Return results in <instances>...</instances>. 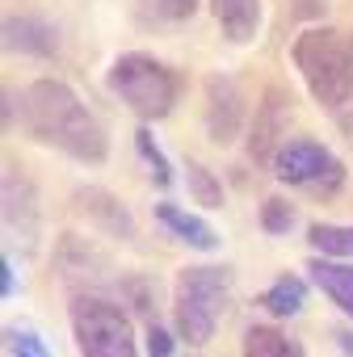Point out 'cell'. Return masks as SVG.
<instances>
[{"label": "cell", "mask_w": 353, "mask_h": 357, "mask_svg": "<svg viewBox=\"0 0 353 357\" xmlns=\"http://www.w3.org/2000/svg\"><path fill=\"white\" fill-rule=\"evenodd\" d=\"M22 122L34 139L47 147L68 151L72 160L101 164L105 160V130L101 122L80 105V97L63 80H38L22 97Z\"/></svg>", "instance_id": "1"}, {"label": "cell", "mask_w": 353, "mask_h": 357, "mask_svg": "<svg viewBox=\"0 0 353 357\" xmlns=\"http://www.w3.org/2000/svg\"><path fill=\"white\" fill-rule=\"evenodd\" d=\"M294 68L307 93L324 109H340L353 97V47L336 30H307L294 38Z\"/></svg>", "instance_id": "2"}, {"label": "cell", "mask_w": 353, "mask_h": 357, "mask_svg": "<svg viewBox=\"0 0 353 357\" xmlns=\"http://www.w3.org/2000/svg\"><path fill=\"white\" fill-rule=\"evenodd\" d=\"M232 294V273L219 265H194L181 269L172 282V311H176V332L190 344H206L215 336V324L223 315V303Z\"/></svg>", "instance_id": "3"}, {"label": "cell", "mask_w": 353, "mask_h": 357, "mask_svg": "<svg viewBox=\"0 0 353 357\" xmlns=\"http://www.w3.org/2000/svg\"><path fill=\"white\" fill-rule=\"evenodd\" d=\"M105 84L139 118H164L176 105V76L151 55H122V59H114Z\"/></svg>", "instance_id": "4"}, {"label": "cell", "mask_w": 353, "mask_h": 357, "mask_svg": "<svg viewBox=\"0 0 353 357\" xmlns=\"http://www.w3.org/2000/svg\"><path fill=\"white\" fill-rule=\"evenodd\" d=\"M72 328H76L80 357H139L126 311L105 298H76Z\"/></svg>", "instance_id": "5"}, {"label": "cell", "mask_w": 353, "mask_h": 357, "mask_svg": "<svg viewBox=\"0 0 353 357\" xmlns=\"http://www.w3.org/2000/svg\"><path fill=\"white\" fill-rule=\"evenodd\" d=\"M273 176L286 185H303V190H336L340 185V160L320 147L315 139H286L278 151H273Z\"/></svg>", "instance_id": "6"}, {"label": "cell", "mask_w": 353, "mask_h": 357, "mask_svg": "<svg viewBox=\"0 0 353 357\" xmlns=\"http://www.w3.org/2000/svg\"><path fill=\"white\" fill-rule=\"evenodd\" d=\"M206 126H211V135L219 139V143H232L236 139V130H240V122H244V97H240V89H236V80H227V76H211L206 80Z\"/></svg>", "instance_id": "7"}, {"label": "cell", "mask_w": 353, "mask_h": 357, "mask_svg": "<svg viewBox=\"0 0 353 357\" xmlns=\"http://www.w3.org/2000/svg\"><path fill=\"white\" fill-rule=\"evenodd\" d=\"M5 47L26 51V55H55L59 34H55V26H47L38 17H9L5 22Z\"/></svg>", "instance_id": "8"}, {"label": "cell", "mask_w": 353, "mask_h": 357, "mask_svg": "<svg viewBox=\"0 0 353 357\" xmlns=\"http://www.w3.org/2000/svg\"><path fill=\"white\" fill-rule=\"evenodd\" d=\"M211 9H215L223 38L232 43H248L261 26V0H211Z\"/></svg>", "instance_id": "9"}, {"label": "cell", "mask_w": 353, "mask_h": 357, "mask_svg": "<svg viewBox=\"0 0 353 357\" xmlns=\"http://www.w3.org/2000/svg\"><path fill=\"white\" fill-rule=\"evenodd\" d=\"M307 273L315 278V286L353 319V265H340V261H328V257H315L307 265Z\"/></svg>", "instance_id": "10"}, {"label": "cell", "mask_w": 353, "mask_h": 357, "mask_svg": "<svg viewBox=\"0 0 353 357\" xmlns=\"http://www.w3.org/2000/svg\"><path fill=\"white\" fill-rule=\"evenodd\" d=\"M156 219L181 240V244H190V248H202V252H211L215 244H219V236L211 231V223H202L198 215H186L181 206H172V202H160L156 206Z\"/></svg>", "instance_id": "11"}, {"label": "cell", "mask_w": 353, "mask_h": 357, "mask_svg": "<svg viewBox=\"0 0 353 357\" xmlns=\"http://www.w3.org/2000/svg\"><path fill=\"white\" fill-rule=\"evenodd\" d=\"M244 357H307L299 340H290L286 332L269 328V324H253L244 332Z\"/></svg>", "instance_id": "12"}, {"label": "cell", "mask_w": 353, "mask_h": 357, "mask_svg": "<svg viewBox=\"0 0 353 357\" xmlns=\"http://www.w3.org/2000/svg\"><path fill=\"white\" fill-rule=\"evenodd\" d=\"M282 93H269L265 105H257V126H253V155L257 160H269V147L282 130Z\"/></svg>", "instance_id": "13"}, {"label": "cell", "mask_w": 353, "mask_h": 357, "mask_svg": "<svg viewBox=\"0 0 353 357\" xmlns=\"http://www.w3.org/2000/svg\"><path fill=\"white\" fill-rule=\"evenodd\" d=\"M303 298H307V286L286 273V278H278V282L261 294V307L286 319V315H299V311H303Z\"/></svg>", "instance_id": "14"}, {"label": "cell", "mask_w": 353, "mask_h": 357, "mask_svg": "<svg viewBox=\"0 0 353 357\" xmlns=\"http://www.w3.org/2000/svg\"><path fill=\"white\" fill-rule=\"evenodd\" d=\"M307 240L315 252L324 257H353V227H336V223H311Z\"/></svg>", "instance_id": "15"}, {"label": "cell", "mask_w": 353, "mask_h": 357, "mask_svg": "<svg viewBox=\"0 0 353 357\" xmlns=\"http://www.w3.org/2000/svg\"><path fill=\"white\" fill-rule=\"evenodd\" d=\"M135 143H139V151H143V160L151 164V181L156 185H168L172 181V168H168V160H164V151L151 143V130H139L135 135Z\"/></svg>", "instance_id": "16"}, {"label": "cell", "mask_w": 353, "mask_h": 357, "mask_svg": "<svg viewBox=\"0 0 353 357\" xmlns=\"http://www.w3.org/2000/svg\"><path fill=\"white\" fill-rule=\"evenodd\" d=\"M190 190H194V198H198L202 206H219V202H223V190L215 185V176H211L202 164H194V160H190Z\"/></svg>", "instance_id": "17"}, {"label": "cell", "mask_w": 353, "mask_h": 357, "mask_svg": "<svg viewBox=\"0 0 353 357\" xmlns=\"http://www.w3.org/2000/svg\"><path fill=\"white\" fill-rule=\"evenodd\" d=\"M290 223H294V211H290V202H282V198H269V202L261 206V227H265L269 236H282V231H290Z\"/></svg>", "instance_id": "18"}, {"label": "cell", "mask_w": 353, "mask_h": 357, "mask_svg": "<svg viewBox=\"0 0 353 357\" xmlns=\"http://www.w3.org/2000/svg\"><path fill=\"white\" fill-rule=\"evenodd\" d=\"M9 344H13L17 357H47V349L34 332H9Z\"/></svg>", "instance_id": "19"}, {"label": "cell", "mask_w": 353, "mask_h": 357, "mask_svg": "<svg viewBox=\"0 0 353 357\" xmlns=\"http://www.w3.org/2000/svg\"><path fill=\"white\" fill-rule=\"evenodd\" d=\"M147 357H172V336L160 324L147 328Z\"/></svg>", "instance_id": "20"}, {"label": "cell", "mask_w": 353, "mask_h": 357, "mask_svg": "<svg viewBox=\"0 0 353 357\" xmlns=\"http://www.w3.org/2000/svg\"><path fill=\"white\" fill-rule=\"evenodd\" d=\"M194 5H198V0H156V9H160L164 17H190Z\"/></svg>", "instance_id": "21"}, {"label": "cell", "mask_w": 353, "mask_h": 357, "mask_svg": "<svg viewBox=\"0 0 353 357\" xmlns=\"http://www.w3.org/2000/svg\"><path fill=\"white\" fill-rule=\"evenodd\" d=\"M0 273H5V278H0V290H5V298H9V294H13V261L0 265Z\"/></svg>", "instance_id": "22"}, {"label": "cell", "mask_w": 353, "mask_h": 357, "mask_svg": "<svg viewBox=\"0 0 353 357\" xmlns=\"http://www.w3.org/2000/svg\"><path fill=\"white\" fill-rule=\"evenodd\" d=\"M336 340H340V349L353 357V332H349V328H340V332H336Z\"/></svg>", "instance_id": "23"}, {"label": "cell", "mask_w": 353, "mask_h": 357, "mask_svg": "<svg viewBox=\"0 0 353 357\" xmlns=\"http://www.w3.org/2000/svg\"><path fill=\"white\" fill-rule=\"evenodd\" d=\"M340 126H345V135H349V143H353V118H340Z\"/></svg>", "instance_id": "24"}]
</instances>
